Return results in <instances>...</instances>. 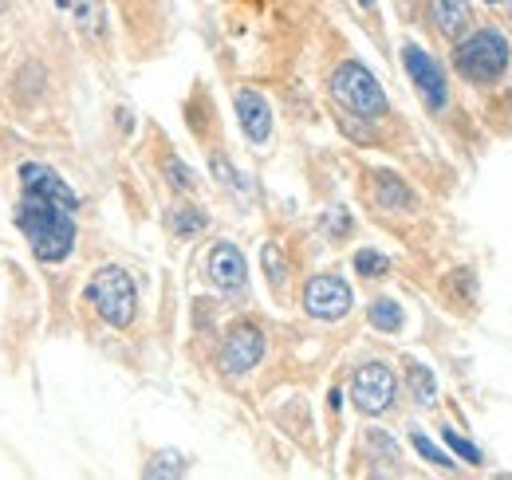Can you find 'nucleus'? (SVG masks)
<instances>
[{"mask_svg":"<svg viewBox=\"0 0 512 480\" xmlns=\"http://www.w3.org/2000/svg\"><path fill=\"white\" fill-rule=\"evenodd\" d=\"M79 197H56L40 189H20L12 205V225L40 264H64L79 240Z\"/></svg>","mask_w":512,"mask_h":480,"instance_id":"obj_1","label":"nucleus"},{"mask_svg":"<svg viewBox=\"0 0 512 480\" xmlns=\"http://www.w3.org/2000/svg\"><path fill=\"white\" fill-rule=\"evenodd\" d=\"M327 95H331V103L343 111V119L383 122L386 115H390V99H386L379 75L359 60H343L331 67V75H327Z\"/></svg>","mask_w":512,"mask_h":480,"instance_id":"obj_2","label":"nucleus"},{"mask_svg":"<svg viewBox=\"0 0 512 480\" xmlns=\"http://www.w3.org/2000/svg\"><path fill=\"white\" fill-rule=\"evenodd\" d=\"M512 67V40L501 28H469L453 44V71L473 87H497Z\"/></svg>","mask_w":512,"mask_h":480,"instance_id":"obj_3","label":"nucleus"},{"mask_svg":"<svg viewBox=\"0 0 512 480\" xmlns=\"http://www.w3.org/2000/svg\"><path fill=\"white\" fill-rule=\"evenodd\" d=\"M83 303L99 315V323L130 331L138 319V284L123 264H99L83 284Z\"/></svg>","mask_w":512,"mask_h":480,"instance_id":"obj_4","label":"nucleus"},{"mask_svg":"<svg viewBox=\"0 0 512 480\" xmlns=\"http://www.w3.org/2000/svg\"><path fill=\"white\" fill-rule=\"evenodd\" d=\"M398 398V370L383 359L359 362L351 374V406L367 418H383Z\"/></svg>","mask_w":512,"mask_h":480,"instance_id":"obj_5","label":"nucleus"},{"mask_svg":"<svg viewBox=\"0 0 512 480\" xmlns=\"http://www.w3.org/2000/svg\"><path fill=\"white\" fill-rule=\"evenodd\" d=\"M264 351H268L264 327L253 323V319H237V323L225 331L221 347H217V366H221L225 378H245V374H253L256 366H260Z\"/></svg>","mask_w":512,"mask_h":480,"instance_id":"obj_6","label":"nucleus"},{"mask_svg":"<svg viewBox=\"0 0 512 480\" xmlns=\"http://www.w3.org/2000/svg\"><path fill=\"white\" fill-rule=\"evenodd\" d=\"M402 67H406V79L414 83L422 107L430 115H442L449 107V79H446V67L434 60L422 44H402Z\"/></svg>","mask_w":512,"mask_h":480,"instance_id":"obj_7","label":"nucleus"},{"mask_svg":"<svg viewBox=\"0 0 512 480\" xmlns=\"http://www.w3.org/2000/svg\"><path fill=\"white\" fill-rule=\"evenodd\" d=\"M300 307H304V315H312L320 323H339L351 315L355 292L339 272H316V276H308V284L300 292Z\"/></svg>","mask_w":512,"mask_h":480,"instance_id":"obj_8","label":"nucleus"},{"mask_svg":"<svg viewBox=\"0 0 512 480\" xmlns=\"http://www.w3.org/2000/svg\"><path fill=\"white\" fill-rule=\"evenodd\" d=\"M205 280L221 296H241L249 292V260L233 240H213L205 252Z\"/></svg>","mask_w":512,"mask_h":480,"instance_id":"obj_9","label":"nucleus"},{"mask_svg":"<svg viewBox=\"0 0 512 480\" xmlns=\"http://www.w3.org/2000/svg\"><path fill=\"white\" fill-rule=\"evenodd\" d=\"M233 111H237V126L245 134V142L253 150H264L272 142V130H276V119H272V103L256 91V87H237L233 91Z\"/></svg>","mask_w":512,"mask_h":480,"instance_id":"obj_10","label":"nucleus"},{"mask_svg":"<svg viewBox=\"0 0 512 480\" xmlns=\"http://www.w3.org/2000/svg\"><path fill=\"white\" fill-rule=\"evenodd\" d=\"M371 201H375L379 213H418V193L394 170H375L371 174Z\"/></svg>","mask_w":512,"mask_h":480,"instance_id":"obj_11","label":"nucleus"},{"mask_svg":"<svg viewBox=\"0 0 512 480\" xmlns=\"http://www.w3.org/2000/svg\"><path fill=\"white\" fill-rule=\"evenodd\" d=\"M426 16H430L434 32L453 40V44L473 28V4L469 0H430L426 4Z\"/></svg>","mask_w":512,"mask_h":480,"instance_id":"obj_12","label":"nucleus"},{"mask_svg":"<svg viewBox=\"0 0 512 480\" xmlns=\"http://www.w3.org/2000/svg\"><path fill=\"white\" fill-rule=\"evenodd\" d=\"M64 8L71 12V24H75L87 40H103V36L111 32L103 0H64Z\"/></svg>","mask_w":512,"mask_h":480,"instance_id":"obj_13","label":"nucleus"},{"mask_svg":"<svg viewBox=\"0 0 512 480\" xmlns=\"http://www.w3.org/2000/svg\"><path fill=\"white\" fill-rule=\"evenodd\" d=\"M166 229H170V237L193 240L209 229V213L197 209V205H190V201H178V205L166 209Z\"/></svg>","mask_w":512,"mask_h":480,"instance_id":"obj_14","label":"nucleus"},{"mask_svg":"<svg viewBox=\"0 0 512 480\" xmlns=\"http://www.w3.org/2000/svg\"><path fill=\"white\" fill-rule=\"evenodd\" d=\"M406 390H410L414 406H422V410H434L438 406V378H434V370L426 362L418 359L406 362Z\"/></svg>","mask_w":512,"mask_h":480,"instance_id":"obj_15","label":"nucleus"},{"mask_svg":"<svg viewBox=\"0 0 512 480\" xmlns=\"http://www.w3.org/2000/svg\"><path fill=\"white\" fill-rule=\"evenodd\" d=\"M367 323L375 331H383V335H398L406 327V307L398 300H390V296H379V300L367 303Z\"/></svg>","mask_w":512,"mask_h":480,"instance_id":"obj_16","label":"nucleus"},{"mask_svg":"<svg viewBox=\"0 0 512 480\" xmlns=\"http://www.w3.org/2000/svg\"><path fill=\"white\" fill-rule=\"evenodd\" d=\"M260 268H264V280H268V288L272 292H284L288 288V252L276 244V240H264V248H260Z\"/></svg>","mask_w":512,"mask_h":480,"instance_id":"obj_17","label":"nucleus"},{"mask_svg":"<svg viewBox=\"0 0 512 480\" xmlns=\"http://www.w3.org/2000/svg\"><path fill=\"white\" fill-rule=\"evenodd\" d=\"M162 178H166V185H170L174 193H186V197L197 193V185H201L197 174H193V166H186L178 154H166V158H162Z\"/></svg>","mask_w":512,"mask_h":480,"instance_id":"obj_18","label":"nucleus"},{"mask_svg":"<svg viewBox=\"0 0 512 480\" xmlns=\"http://www.w3.org/2000/svg\"><path fill=\"white\" fill-rule=\"evenodd\" d=\"M209 170H213V178H217L221 189H229V193H237V197H245V193L253 189V181L245 178L225 154H213V158H209Z\"/></svg>","mask_w":512,"mask_h":480,"instance_id":"obj_19","label":"nucleus"},{"mask_svg":"<svg viewBox=\"0 0 512 480\" xmlns=\"http://www.w3.org/2000/svg\"><path fill=\"white\" fill-rule=\"evenodd\" d=\"M190 473V461L178 453V449H162V453H154L150 461H146V469H142V477H186Z\"/></svg>","mask_w":512,"mask_h":480,"instance_id":"obj_20","label":"nucleus"},{"mask_svg":"<svg viewBox=\"0 0 512 480\" xmlns=\"http://www.w3.org/2000/svg\"><path fill=\"white\" fill-rule=\"evenodd\" d=\"M351 268H355L363 280H386L394 264H390V256L379 252V248H359V252L351 256Z\"/></svg>","mask_w":512,"mask_h":480,"instance_id":"obj_21","label":"nucleus"},{"mask_svg":"<svg viewBox=\"0 0 512 480\" xmlns=\"http://www.w3.org/2000/svg\"><path fill=\"white\" fill-rule=\"evenodd\" d=\"M442 441H446V449L457 457V461H465V465H473V469H481L485 465V453H481V445H473L469 437H461L453 425H442Z\"/></svg>","mask_w":512,"mask_h":480,"instance_id":"obj_22","label":"nucleus"},{"mask_svg":"<svg viewBox=\"0 0 512 480\" xmlns=\"http://www.w3.org/2000/svg\"><path fill=\"white\" fill-rule=\"evenodd\" d=\"M410 445L418 449V457H422V461H430V465H438V469H446V473H453V469H457V457H453V453H446L442 445H434V441H430L422 429H414V433H410Z\"/></svg>","mask_w":512,"mask_h":480,"instance_id":"obj_23","label":"nucleus"},{"mask_svg":"<svg viewBox=\"0 0 512 480\" xmlns=\"http://www.w3.org/2000/svg\"><path fill=\"white\" fill-rule=\"evenodd\" d=\"M320 229L327 233V240H347L355 233V217L343 205H335V209H327L320 217Z\"/></svg>","mask_w":512,"mask_h":480,"instance_id":"obj_24","label":"nucleus"},{"mask_svg":"<svg viewBox=\"0 0 512 480\" xmlns=\"http://www.w3.org/2000/svg\"><path fill=\"white\" fill-rule=\"evenodd\" d=\"M367 445H371V449H379L386 461H402V449H398V445L386 437L383 429H367Z\"/></svg>","mask_w":512,"mask_h":480,"instance_id":"obj_25","label":"nucleus"},{"mask_svg":"<svg viewBox=\"0 0 512 480\" xmlns=\"http://www.w3.org/2000/svg\"><path fill=\"white\" fill-rule=\"evenodd\" d=\"M355 4H363V8H375V0H355Z\"/></svg>","mask_w":512,"mask_h":480,"instance_id":"obj_26","label":"nucleus"},{"mask_svg":"<svg viewBox=\"0 0 512 480\" xmlns=\"http://www.w3.org/2000/svg\"><path fill=\"white\" fill-rule=\"evenodd\" d=\"M4 8H8V0H0V12H4Z\"/></svg>","mask_w":512,"mask_h":480,"instance_id":"obj_27","label":"nucleus"},{"mask_svg":"<svg viewBox=\"0 0 512 480\" xmlns=\"http://www.w3.org/2000/svg\"><path fill=\"white\" fill-rule=\"evenodd\" d=\"M485 4H501V0H485Z\"/></svg>","mask_w":512,"mask_h":480,"instance_id":"obj_28","label":"nucleus"}]
</instances>
